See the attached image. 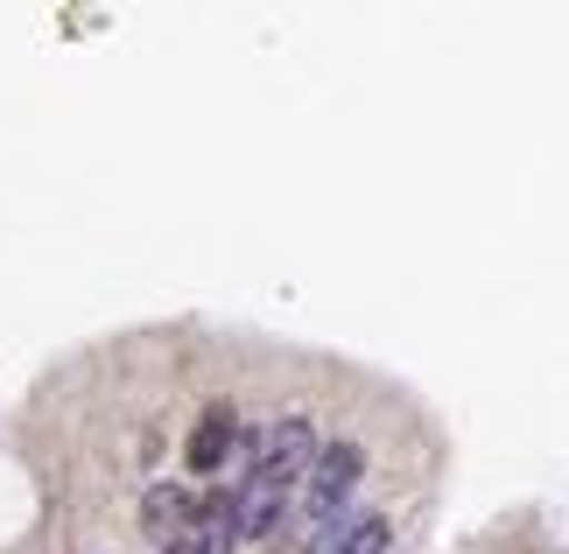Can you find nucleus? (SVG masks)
Instances as JSON below:
<instances>
[{
    "label": "nucleus",
    "instance_id": "f257e3e1",
    "mask_svg": "<svg viewBox=\"0 0 569 554\" xmlns=\"http://www.w3.org/2000/svg\"><path fill=\"white\" fill-rule=\"evenodd\" d=\"M359 477H366V450H359V442H323V450H317L310 477H302V492H296L302 554L331 547V534L345 526V505H352V492H359Z\"/></svg>",
    "mask_w": 569,
    "mask_h": 554
},
{
    "label": "nucleus",
    "instance_id": "7ed1b4c3",
    "mask_svg": "<svg viewBox=\"0 0 569 554\" xmlns=\"http://www.w3.org/2000/svg\"><path fill=\"white\" fill-rule=\"evenodd\" d=\"M232 442H239V414H232V407H211V414L190 429V450H183V463H190L197 477H211V471H226Z\"/></svg>",
    "mask_w": 569,
    "mask_h": 554
},
{
    "label": "nucleus",
    "instance_id": "39448f33",
    "mask_svg": "<svg viewBox=\"0 0 569 554\" xmlns=\"http://www.w3.org/2000/svg\"><path fill=\"white\" fill-rule=\"evenodd\" d=\"M323 554H387V520H380V513H366V520H345Z\"/></svg>",
    "mask_w": 569,
    "mask_h": 554
},
{
    "label": "nucleus",
    "instance_id": "423d86ee",
    "mask_svg": "<svg viewBox=\"0 0 569 554\" xmlns=\"http://www.w3.org/2000/svg\"><path fill=\"white\" fill-rule=\"evenodd\" d=\"M162 554H204V547H197V541H190V534H177V541H169V547H162Z\"/></svg>",
    "mask_w": 569,
    "mask_h": 554
},
{
    "label": "nucleus",
    "instance_id": "f03ea898",
    "mask_svg": "<svg viewBox=\"0 0 569 554\" xmlns=\"http://www.w3.org/2000/svg\"><path fill=\"white\" fill-rule=\"evenodd\" d=\"M317 450H323V442H317V421L310 414H281L274 429L253 442V471L247 477H268V484H281V492H302Z\"/></svg>",
    "mask_w": 569,
    "mask_h": 554
},
{
    "label": "nucleus",
    "instance_id": "20e7f679",
    "mask_svg": "<svg viewBox=\"0 0 569 554\" xmlns=\"http://www.w3.org/2000/svg\"><path fill=\"white\" fill-rule=\"evenodd\" d=\"M141 513H148V526L169 541V534H190V520H197V505H190V492L183 484H156V492L141 498Z\"/></svg>",
    "mask_w": 569,
    "mask_h": 554
}]
</instances>
